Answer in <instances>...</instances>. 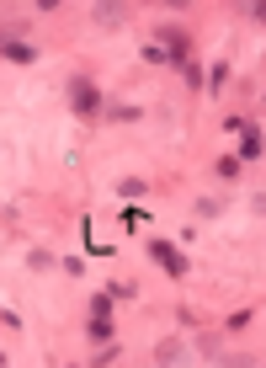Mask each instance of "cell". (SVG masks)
<instances>
[{
  "label": "cell",
  "mask_w": 266,
  "mask_h": 368,
  "mask_svg": "<svg viewBox=\"0 0 266 368\" xmlns=\"http://www.w3.org/2000/svg\"><path fill=\"white\" fill-rule=\"evenodd\" d=\"M5 59H11V64H32V59H38V48H32L27 38H5Z\"/></svg>",
  "instance_id": "cell-5"
},
{
  "label": "cell",
  "mask_w": 266,
  "mask_h": 368,
  "mask_svg": "<svg viewBox=\"0 0 266 368\" xmlns=\"http://www.w3.org/2000/svg\"><path fill=\"white\" fill-rule=\"evenodd\" d=\"M261 150H266V139H261V128H245V134H240V161H261Z\"/></svg>",
  "instance_id": "cell-4"
},
{
  "label": "cell",
  "mask_w": 266,
  "mask_h": 368,
  "mask_svg": "<svg viewBox=\"0 0 266 368\" xmlns=\"http://www.w3.org/2000/svg\"><path fill=\"white\" fill-rule=\"evenodd\" d=\"M69 112L75 118H107V96L96 91L91 75H69Z\"/></svg>",
  "instance_id": "cell-1"
},
{
  "label": "cell",
  "mask_w": 266,
  "mask_h": 368,
  "mask_svg": "<svg viewBox=\"0 0 266 368\" xmlns=\"http://www.w3.org/2000/svg\"><path fill=\"white\" fill-rule=\"evenodd\" d=\"M250 17H256V21L266 27V0H261V6H250Z\"/></svg>",
  "instance_id": "cell-20"
},
{
  "label": "cell",
  "mask_w": 266,
  "mask_h": 368,
  "mask_svg": "<svg viewBox=\"0 0 266 368\" xmlns=\"http://www.w3.org/2000/svg\"><path fill=\"white\" fill-rule=\"evenodd\" d=\"M144 251H149V262H160L165 272H170V278H186V272H192L186 251H181V245H170V241H160V235H155V241L144 245Z\"/></svg>",
  "instance_id": "cell-2"
},
{
  "label": "cell",
  "mask_w": 266,
  "mask_h": 368,
  "mask_svg": "<svg viewBox=\"0 0 266 368\" xmlns=\"http://www.w3.org/2000/svg\"><path fill=\"white\" fill-rule=\"evenodd\" d=\"M181 75H186V85H192V91H208L203 70H197V59H186V64H181Z\"/></svg>",
  "instance_id": "cell-11"
},
{
  "label": "cell",
  "mask_w": 266,
  "mask_h": 368,
  "mask_svg": "<svg viewBox=\"0 0 266 368\" xmlns=\"http://www.w3.org/2000/svg\"><path fill=\"white\" fill-rule=\"evenodd\" d=\"M144 64H170V59H165L160 43H144Z\"/></svg>",
  "instance_id": "cell-15"
},
{
  "label": "cell",
  "mask_w": 266,
  "mask_h": 368,
  "mask_svg": "<svg viewBox=\"0 0 266 368\" xmlns=\"http://www.w3.org/2000/svg\"><path fill=\"white\" fill-rule=\"evenodd\" d=\"M224 85H229V64L219 59V64H213V70H208V91H213V96H219V91H224Z\"/></svg>",
  "instance_id": "cell-7"
},
{
  "label": "cell",
  "mask_w": 266,
  "mask_h": 368,
  "mask_svg": "<svg viewBox=\"0 0 266 368\" xmlns=\"http://www.w3.org/2000/svg\"><path fill=\"white\" fill-rule=\"evenodd\" d=\"M155 43L165 48V59L176 64V70H181V64H186V54H192V38H186V32L176 27V21H160V32H155Z\"/></svg>",
  "instance_id": "cell-3"
},
{
  "label": "cell",
  "mask_w": 266,
  "mask_h": 368,
  "mask_svg": "<svg viewBox=\"0 0 266 368\" xmlns=\"http://www.w3.org/2000/svg\"><path fill=\"white\" fill-rule=\"evenodd\" d=\"M118 198H123V203L144 198V182H139V176H123V182H118Z\"/></svg>",
  "instance_id": "cell-10"
},
{
  "label": "cell",
  "mask_w": 266,
  "mask_h": 368,
  "mask_svg": "<svg viewBox=\"0 0 266 368\" xmlns=\"http://www.w3.org/2000/svg\"><path fill=\"white\" fill-rule=\"evenodd\" d=\"M250 315H256V309H234V315L224 320V331H245V326H250Z\"/></svg>",
  "instance_id": "cell-14"
},
{
  "label": "cell",
  "mask_w": 266,
  "mask_h": 368,
  "mask_svg": "<svg viewBox=\"0 0 266 368\" xmlns=\"http://www.w3.org/2000/svg\"><path fill=\"white\" fill-rule=\"evenodd\" d=\"M181 358H186L181 342H160V347H155V363H181Z\"/></svg>",
  "instance_id": "cell-6"
},
{
  "label": "cell",
  "mask_w": 266,
  "mask_h": 368,
  "mask_svg": "<svg viewBox=\"0 0 266 368\" xmlns=\"http://www.w3.org/2000/svg\"><path fill=\"white\" fill-rule=\"evenodd\" d=\"M0 326H5V331H21V315H16L11 305H5V309H0Z\"/></svg>",
  "instance_id": "cell-19"
},
{
  "label": "cell",
  "mask_w": 266,
  "mask_h": 368,
  "mask_svg": "<svg viewBox=\"0 0 266 368\" xmlns=\"http://www.w3.org/2000/svg\"><path fill=\"white\" fill-rule=\"evenodd\" d=\"M27 267H32V272H48V267H54V251H27Z\"/></svg>",
  "instance_id": "cell-13"
},
{
  "label": "cell",
  "mask_w": 266,
  "mask_h": 368,
  "mask_svg": "<svg viewBox=\"0 0 266 368\" xmlns=\"http://www.w3.org/2000/svg\"><path fill=\"white\" fill-rule=\"evenodd\" d=\"M118 17H123V6H96V21H107V27H112Z\"/></svg>",
  "instance_id": "cell-18"
},
{
  "label": "cell",
  "mask_w": 266,
  "mask_h": 368,
  "mask_svg": "<svg viewBox=\"0 0 266 368\" xmlns=\"http://www.w3.org/2000/svg\"><path fill=\"white\" fill-rule=\"evenodd\" d=\"M91 315H112V288H107V294H96V299H91Z\"/></svg>",
  "instance_id": "cell-16"
},
{
  "label": "cell",
  "mask_w": 266,
  "mask_h": 368,
  "mask_svg": "<svg viewBox=\"0 0 266 368\" xmlns=\"http://www.w3.org/2000/svg\"><path fill=\"white\" fill-rule=\"evenodd\" d=\"M240 171H245V161H240V155H219V176H224V182H234Z\"/></svg>",
  "instance_id": "cell-9"
},
{
  "label": "cell",
  "mask_w": 266,
  "mask_h": 368,
  "mask_svg": "<svg viewBox=\"0 0 266 368\" xmlns=\"http://www.w3.org/2000/svg\"><path fill=\"white\" fill-rule=\"evenodd\" d=\"M91 342H112V315H91Z\"/></svg>",
  "instance_id": "cell-8"
},
{
  "label": "cell",
  "mask_w": 266,
  "mask_h": 368,
  "mask_svg": "<svg viewBox=\"0 0 266 368\" xmlns=\"http://www.w3.org/2000/svg\"><path fill=\"white\" fill-rule=\"evenodd\" d=\"M118 358H123V352H118V342H102V352H96V363L107 368V363H118Z\"/></svg>",
  "instance_id": "cell-17"
},
{
  "label": "cell",
  "mask_w": 266,
  "mask_h": 368,
  "mask_svg": "<svg viewBox=\"0 0 266 368\" xmlns=\"http://www.w3.org/2000/svg\"><path fill=\"white\" fill-rule=\"evenodd\" d=\"M107 118H112V123H139L144 107H107Z\"/></svg>",
  "instance_id": "cell-12"
}]
</instances>
